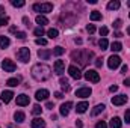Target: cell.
<instances>
[{"mask_svg":"<svg viewBox=\"0 0 130 128\" xmlns=\"http://www.w3.org/2000/svg\"><path fill=\"white\" fill-rule=\"evenodd\" d=\"M41 112H42V107H41V105H38V104H36V105H33V109H32L33 115H36V116H38V115H41Z\"/></svg>","mask_w":130,"mask_h":128,"instance_id":"cell-32","label":"cell"},{"mask_svg":"<svg viewBox=\"0 0 130 128\" xmlns=\"http://www.w3.org/2000/svg\"><path fill=\"white\" fill-rule=\"evenodd\" d=\"M121 125H123V121L120 119V118H112L110 119V124H109V127L110 128H121Z\"/></svg>","mask_w":130,"mask_h":128,"instance_id":"cell-17","label":"cell"},{"mask_svg":"<svg viewBox=\"0 0 130 128\" xmlns=\"http://www.w3.org/2000/svg\"><path fill=\"white\" fill-rule=\"evenodd\" d=\"M53 69H55V72H56L58 75H62V72H64V69H65V62L64 60H56Z\"/></svg>","mask_w":130,"mask_h":128,"instance_id":"cell-12","label":"cell"},{"mask_svg":"<svg viewBox=\"0 0 130 128\" xmlns=\"http://www.w3.org/2000/svg\"><path fill=\"white\" fill-rule=\"evenodd\" d=\"M127 69H129V68H127V65H124V66L121 68V72H123V74H126V72H127Z\"/></svg>","mask_w":130,"mask_h":128,"instance_id":"cell-47","label":"cell"},{"mask_svg":"<svg viewBox=\"0 0 130 128\" xmlns=\"http://www.w3.org/2000/svg\"><path fill=\"white\" fill-rule=\"evenodd\" d=\"M91 94H92L91 88H80L76 91V96H79V98H88Z\"/></svg>","mask_w":130,"mask_h":128,"instance_id":"cell-8","label":"cell"},{"mask_svg":"<svg viewBox=\"0 0 130 128\" xmlns=\"http://www.w3.org/2000/svg\"><path fill=\"white\" fill-rule=\"evenodd\" d=\"M88 107H89V105H88V102H86V101H82V102H79V104H77L76 112H77V113H85V112L88 110Z\"/></svg>","mask_w":130,"mask_h":128,"instance_id":"cell-16","label":"cell"},{"mask_svg":"<svg viewBox=\"0 0 130 128\" xmlns=\"http://www.w3.org/2000/svg\"><path fill=\"white\" fill-rule=\"evenodd\" d=\"M68 72H70V75H71L74 80H80V78H82V72H80V69H79L77 66H74V65H71V66L68 68Z\"/></svg>","mask_w":130,"mask_h":128,"instance_id":"cell-7","label":"cell"},{"mask_svg":"<svg viewBox=\"0 0 130 128\" xmlns=\"http://www.w3.org/2000/svg\"><path fill=\"white\" fill-rule=\"evenodd\" d=\"M33 33H35V36H42V35L45 33V30H44L42 27H36V29L33 30Z\"/></svg>","mask_w":130,"mask_h":128,"instance_id":"cell-33","label":"cell"},{"mask_svg":"<svg viewBox=\"0 0 130 128\" xmlns=\"http://www.w3.org/2000/svg\"><path fill=\"white\" fill-rule=\"evenodd\" d=\"M17 57H18V60H21L23 63L29 62V59H30V50H29V48H26V47L20 48V50L17 51Z\"/></svg>","mask_w":130,"mask_h":128,"instance_id":"cell-3","label":"cell"},{"mask_svg":"<svg viewBox=\"0 0 130 128\" xmlns=\"http://www.w3.org/2000/svg\"><path fill=\"white\" fill-rule=\"evenodd\" d=\"M104 109H106V107H104V104H98V105H95V107L92 109L91 115H92V116H97V115H100V113H101Z\"/></svg>","mask_w":130,"mask_h":128,"instance_id":"cell-21","label":"cell"},{"mask_svg":"<svg viewBox=\"0 0 130 128\" xmlns=\"http://www.w3.org/2000/svg\"><path fill=\"white\" fill-rule=\"evenodd\" d=\"M109 91L113 94V92H117V91H118V86H115V84H113V86H110V88H109Z\"/></svg>","mask_w":130,"mask_h":128,"instance_id":"cell-43","label":"cell"},{"mask_svg":"<svg viewBox=\"0 0 130 128\" xmlns=\"http://www.w3.org/2000/svg\"><path fill=\"white\" fill-rule=\"evenodd\" d=\"M29 96L27 95H24V94H21V95H18L17 96V104L18 105H21V107H24V105H27L29 104Z\"/></svg>","mask_w":130,"mask_h":128,"instance_id":"cell-14","label":"cell"},{"mask_svg":"<svg viewBox=\"0 0 130 128\" xmlns=\"http://www.w3.org/2000/svg\"><path fill=\"white\" fill-rule=\"evenodd\" d=\"M121 48H123L121 42H112V45H110V50H112V51H120Z\"/></svg>","mask_w":130,"mask_h":128,"instance_id":"cell-29","label":"cell"},{"mask_svg":"<svg viewBox=\"0 0 130 128\" xmlns=\"http://www.w3.org/2000/svg\"><path fill=\"white\" fill-rule=\"evenodd\" d=\"M121 26H123V20H115V21H113V27H115V29H120Z\"/></svg>","mask_w":130,"mask_h":128,"instance_id":"cell-37","label":"cell"},{"mask_svg":"<svg viewBox=\"0 0 130 128\" xmlns=\"http://www.w3.org/2000/svg\"><path fill=\"white\" fill-rule=\"evenodd\" d=\"M55 96H56L58 99H62V92H55Z\"/></svg>","mask_w":130,"mask_h":128,"instance_id":"cell-45","label":"cell"},{"mask_svg":"<svg viewBox=\"0 0 130 128\" xmlns=\"http://www.w3.org/2000/svg\"><path fill=\"white\" fill-rule=\"evenodd\" d=\"M76 125H77V128H83V124H82V121H76Z\"/></svg>","mask_w":130,"mask_h":128,"instance_id":"cell-46","label":"cell"},{"mask_svg":"<svg viewBox=\"0 0 130 128\" xmlns=\"http://www.w3.org/2000/svg\"><path fill=\"white\" fill-rule=\"evenodd\" d=\"M71 107H73V102H71V101H67V102H64V104L61 105V109H59L61 115H62V116H68V113H70Z\"/></svg>","mask_w":130,"mask_h":128,"instance_id":"cell-11","label":"cell"},{"mask_svg":"<svg viewBox=\"0 0 130 128\" xmlns=\"http://www.w3.org/2000/svg\"><path fill=\"white\" fill-rule=\"evenodd\" d=\"M95 66H97V68H101V66H103V59H101V57H98L97 60H95Z\"/></svg>","mask_w":130,"mask_h":128,"instance_id":"cell-41","label":"cell"},{"mask_svg":"<svg viewBox=\"0 0 130 128\" xmlns=\"http://www.w3.org/2000/svg\"><path fill=\"white\" fill-rule=\"evenodd\" d=\"M98 45H100V48H101V50H107L109 42H107V39H106V38H101V39H100V42H98Z\"/></svg>","mask_w":130,"mask_h":128,"instance_id":"cell-27","label":"cell"},{"mask_svg":"<svg viewBox=\"0 0 130 128\" xmlns=\"http://www.w3.org/2000/svg\"><path fill=\"white\" fill-rule=\"evenodd\" d=\"M35 42H36L38 45H47V39H44V38H38Z\"/></svg>","mask_w":130,"mask_h":128,"instance_id":"cell-36","label":"cell"},{"mask_svg":"<svg viewBox=\"0 0 130 128\" xmlns=\"http://www.w3.org/2000/svg\"><path fill=\"white\" fill-rule=\"evenodd\" d=\"M32 128H45V122L41 118H35L32 121Z\"/></svg>","mask_w":130,"mask_h":128,"instance_id":"cell-18","label":"cell"},{"mask_svg":"<svg viewBox=\"0 0 130 128\" xmlns=\"http://www.w3.org/2000/svg\"><path fill=\"white\" fill-rule=\"evenodd\" d=\"M12 98H14V92H12V91H3V92H2V96H0V99H2L5 104H8Z\"/></svg>","mask_w":130,"mask_h":128,"instance_id":"cell-13","label":"cell"},{"mask_svg":"<svg viewBox=\"0 0 130 128\" xmlns=\"http://www.w3.org/2000/svg\"><path fill=\"white\" fill-rule=\"evenodd\" d=\"M127 102V96L126 95H117V96H112V104L113 105H123Z\"/></svg>","mask_w":130,"mask_h":128,"instance_id":"cell-9","label":"cell"},{"mask_svg":"<svg viewBox=\"0 0 130 128\" xmlns=\"http://www.w3.org/2000/svg\"><path fill=\"white\" fill-rule=\"evenodd\" d=\"M127 33H129V35H130V26H129V27H127Z\"/></svg>","mask_w":130,"mask_h":128,"instance_id":"cell-52","label":"cell"},{"mask_svg":"<svg viewBox=\"0 0 130 128\" xmlns=\"http://www.w3.org/2000/svg\"><path fill=\"white\" fill-rule=\"evenodd\" d=\"M50 56H52V51H50V50H39V51H38V57L42 59V60L50 59Z\"/></svg>","mask_w":130,"mask_h":128,"instance_id":"cell-15","label":"cell"},{"mask_svg":"<svg viewBox=\"0 0 130 128\" xmlns=\"http://www.w3.org/2000/svg\"><path fill=\"white\" fill-rule=\"evenodd\" d=\"M47 23H48V20H47L44 15H38V17H36V24H39V27L45 26Z\"/></svg>","mask_w":130,"mask_h":128,"instance_id":"cell-23","label":"cell"},{"mask_svg":"<svg viewBox=\"0 0 130 128\" xmlns=\"http://www.w3.org/2000/svg\"><path fill=\"white\" fill-rule=\"evenodd\" d=\"M50 75H52V69H50V66H47V65H44V63L33 65L32 77L35 78V80H38V81H45V80L50 78Z\"/></svg>","mask_w":130,"mask_h":128,"instance_id":"cell-1","label":"cell"},{"mask_svg":"<svg viewBox=\"0 0 130 128\" xmlns=\"http://www.w3.org/2000/svg\"><path fill=\"white\" fill-rule=\"evenodd\" d=\"M59 83H61V88L64 89L65 92H67V91H70V83H68V80H67V78H64V77H61Z\"/></svg>","mask_w":130,"mask_h":128,"instance_id":"cell-25","label":"cell"},{"mask_svg":"<svg viewBox=\"0 0 130 128\" xmlns=\"http://www.w3.org/2000/svg\"><path fill=\"white\" fill-rule=\"evenodd\" d=\"M11 5H12L14 8H23V6L26 5V2H24V0H11Z\"/></svg>","mask_w":130,"mask_h":128,"instance_id":"cell-26","label":"cell"},{"mask_svg":"<svg viewBox=\"0 0 130 128\" xmlns=\"http://www.w3.org/2000/svg\"><path fill=\"white\" fill-rule=\"evenodd\" d=\"M124 86H130V77H129V78H126V80H124Z\"/></svg>","mask_w":130,"mask_h":128,"instance_id":"cell-48","label":"cell"},{"mask_svg":"<svg viewBox=\"0 0 130 128\" xmlns=\"http://www.w3.org/2000/svg\"><path fill=\"white\" fill-rule=\"evenodd\" d=\"M33 11L35 12H41V14H47L53 11V5L52 3H35L33 5Z\"/></svg>","mask_w":130,"mask_h":128,"instance_id":"cell-2","label":"cell"},{"mask_svg":"<svg viewBox=\"0 0 130 128\" xmlns=\"http://www.w3.org/2000/svg\"><path fill=\"white\" fill-rule=\"evenodd\" d=\"M124 119H126L127 124H130V110H126V113H124Z\"/></svg>","mask_w":130,"mask_h":128,"instance_id":"cell-39","label":"cell"},{"mask_svg":"<svg viewBox=\"0 0 130 128\" xmlns=\"http://www.w3.org/2000/svg\"><path fill=\"white\" fill-rule=\"evenodd\" d=\"M95 128H107V125H106V122L100 121V122H97V124H95Z\"/></svg>","mask_w":130,"mask_h":128,"instance_id":"cell-38","label":"cell"},{"mask_svg":"<svg viewBox=\"0 0 130 128\" xmlns=\"http://www.w3.org/2000/svg\"><path fill=\"white\" fill-rule=\"evenodd\" d=\"M120 65H121V59H120L118 56H113V54H112V56L107 59V66H109L110 69H117Z\"/></svg>","mask_w":130,"mask_h":128,"instance_id":"cell-6","label":"cell"},{"mask_svg":"<svg viewBox=\"0 0 130 128\" xmlns=\"http://www.w3.org/2000/svg\"><path fill=\"white\" fill-rule=\"evenodd\" d=\"M2 12H5V8H3V6H0V14H2Z\"/></svg>","mask_w":130,"mask_h":128,"instance_id":"cell-51","label":"cell"},{"mask_svg":"<svg viewBox=\"0 0 130 128\" xmlns=\"http://www.w3.org/2000/svg\"><path fill=\"white\" fill-rule=\"evenodd\" d=\"M64 53H65V50L62 48V47H59V45L55 47V50H53V54H55V56H62Z\"/></svg>","mask_w":130,"mask_h":128,"instance_id":"cell-30","label":"cell"},{"mask_svg":"<svg viewBox=\"0 0 130 128\" xmlns=\"http://www.w3.org/2000/svg\"><path fill=\"white\" fill-rule=\"evenodd\" d=\"M107 32H109V29H107V27H101V29H100V35H101V36H106Z\"/></svg>","mask_w":130,"mask_h":128,"instance_id":"cell-40","label":"cell"},{"mask_svg":"<svg viewBox=\"0 0 130 128\" xmlns=\"http://www.w3.org/2000/svg\"><path fill=\"white\" fill-rule=\"evenodd\" d=\"M89 17H91V20H92V21H98V20H101V14H100L98 11H92Z\"/></svg>","mask_w":130,"mask_h":128,"instance_id":"cell-28","label":"cell"},{"mask_svg":"<svg viewBox=\"0 0 130 128\" xmlns=\"http://www.w3.org/2000/svg\"><path fill=\"white\" fill-rule=\"evenodd\" d=\"M45 107H47V109H53V102H47Z\"/></svg>","mask_w":130,"mask_h":128,"instance_id":"cell-49","label":"cell"},{"mask_svg":"<svg viewBox=\"0 0 130 128\" xmlns=\"http://www.w3.org/2000/svg\"><path fill=\"white\" fill-rule=\"evenodd\" d=\"M2 68H3L5 72H14V71L17 69V65L14 63L11 59H5V60L2 62Z\"/></svg>","mask_w":130,"mask_h":128,"instance_id":"cell-5","label":"cell"},{"mask_svg":"<svg viewBox=\"0 0 130 128\" xmlns=\"http://www.w3.org/2000/svg\"><path fill=\"white\" fill-rule=\"evenodd\" d=\"M85 78L88 81H92V83H98L100 81V75H98L97 71H94V69H88L85 72Z\"/></svg>","mask_w":130,"mask_h":128,"instance_id":"cell-4","label":"cell"},{"mask_svg":"<svg viewBox=\"0 0 130 128\" xmlns=\"http://www.w3.org/2000/svg\"><path fill=\"white\" fill-rule=\"evenodd\" d=\"M23 23H24L26 26H30V21H29V18H27V17H24V18H23Z\"/></svg>","mask_w":130,"mask_h":128,"instance_id":"cell-44","label":"cell"},{"mask_svg":"<svg viewBox=\"0 0 130 128\" xmlns=\"http://www.w3.org/2000/svg\"><path fill=\"white\" fill-rule=\"evenodd\" d=\"M129 17H130V14H129Z\"/></svg>","mask_w":130,"mask_h":128,"instance_id":"cell-54","label":"cell"},{"mask_svg":"<svg viewBox=\"0 0 130 128\" xmlns=\"http://www.w3.org/2000/svg\"><path fill=\"white\" fill-rule=\"evenodd\" d=\"M8 21H9V18L6 15H0V27L5 26V24H8Z\"/></svg>","mask_w":130,"mask_h":128,"instance_id":"cell-34","label":"cell"},{"mask_svg":"<svg viewBox=\"0 0 130 128\" xmlns=\"http://www.w3.org/2000/svg\"><path fill=\"white\" fill-rule=\"evenodd\" d=\"M118 8H120V2H118V0H112V2L107 3V9H109V11H115V9H118Z\"/></svg>","mask_w":130,"mask_h":128,"instance_id":"cell-22","label":"cell"},{"mask_svg":"<svg viewBox=\"0 0 130 128\" xmlns=\"http://www.w3.org/2000/svg\"><path fill=\"white\" fill-rule=\"evenodd\" d=\"M14 119H15V122L21 124V122H24V119H26V115H24L23 112H15V113H14Z\"/></svg>","mask_w":130,"mask_h":128,"instance_id":"cell-19","label":"cell"},{"mask_svg":"<svg viewBox=\"0 0 130 128\" xmlns=\"http://www.w3.org/2000/svg\"><path fill=\"white\" fill-rule=\"evenodd\" d=\"M127 5H129V6H130V2H129V3H127Z\"/></svg>","mask_w":130,"mask_h":128,"instance_id":"cell-53","label":"cell"},{"mask_svg":"<svg viewBox=\"0 0 130 128\" xmlns=\"http://www.w3.org/2000/svg\"><path fill=\"white\" fill-rule=\"evenodd\" d=\"M6 84H8V86H11V88L18 86V84H20V77H17V78H9V80L6 81Z\"/></svg>","mask_w":130,"mask_h":128,"instance_id":"cell-24","label":"cell"},{"mask_svg":"<svg viewBox=\"0 0 130 128\" xmlns=\"http://www.w3.org/2000/svg\"><path fill=\"white\" fill-rule=\"evenodd\" d=\"M17 38H18V39H24V38H26V33L24 32H17Z\"/></svg>","mask_w":130,"mask_h":128,"instance_id":"cell-42","label":"cell"},{"mask_svg":"<svg viewBox=\"0 0 130 128\" xmlns=\"http://www.w3.org/2000/svg\"><path fill=\"white\" fill-rule=\"evenodd\" d=\"M115 36H117V38H121V36H123V33H121V32H117V33H115Z\"/></svg>","mask_w":130,"mask_h":128,"instance_id":"cell-50","label":"cell"},{"mask_svg":"<svg viewBox=\"0 0 130 128\" xmlns=\"http://www.w3.org/2000/svg\"><path fill=\"white\" fill-rule=\"evenodd\" d=\"M47 35H48V38L55 39V38H58V35H59V32H58L56 29H50V30H47Z\"/></svg>","mask_w":130,"mask_h":128,"instance_id":"cell-31","label":"cell"},{"mask_svg":"<svg viewBox=\"0 0 130 128\" xmlns=\"http://www.w3.org/2000/svg\"><path fill=\"white\" fill-rule=\"evenodd\" d=\"M48 91L47 89H39V91H36V94H35V98L38 99V101H45L47 98H48Z\"/></svg>","mask_w":130,"mask_h":128,"instance_id":"cell-10","label":"cell"},{"mask_svg":"<svg viewBox=\"0 0 130 128\" xmlns=\"http://www.w3.org/2000/svg\"><path fill=\"white\" fill-rule=\"evenodd\" d=\"M86 32L92 35V33L95 32V26H94V24H88V26H86Z\"/></svg>","mask_w":130,"mask_h":128,"instance_id":"cell-35","label":"cell"},{"mask_svg":"<svg viewBox=\"0 0 130 128\" xmlns=\"http://www.w3.org/2000/svg\"><path fill=\"white\" fill-rule=\"evenodd\" d=\"M9 44H11L9 38L5 36V35H2L0 36V48H6V47H9Z\"/></svg>","mask_w":130,"mask_h":128,"instance_id":"cell-20","label":"cell"}]
</instances>
